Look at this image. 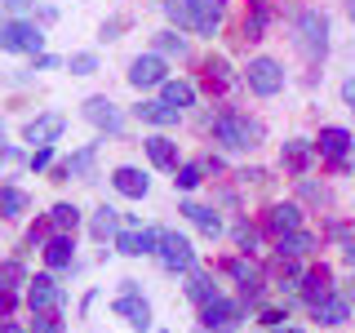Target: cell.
Instances as JSON below:
<instances>
[{
  "label": "cell",
  "mask_w": 355,
  "mask_h": 333,
  "mask_svg": "<svg viewBox=\"0 0 355 333\" xmlns=\"http://www.w3.org/2000/svg\"><path fill=\"white\" fill-rule=\"evenodd\" d=\"M164 14L178 22V31H196V36H214L227 18L222 0H164Z\"/></svg>",
  "instance_id": "1"
},
{
  "label": "cell",
  "mask_w": 355,
  "mask_h": 333,
  "mask_svg": "<svg viewBox=\"0 0 355 333\" xmlns=\"http://www.w3.org/2000/svg\"><path fill=\"white\" fill-rule=\"evenodd\" d=\"M214 138L227 151H253L262 142V125L249 120V116H240V111H222V116L214 120Z\"/></svg>",
  "instance_id": "2"
},
{
  "label": "cell",
  "mask_w": 355,
  "mask_h": 333,
  "mask_svg": "<svg viewBox=\"0 0 355 333\" xmlns=\"http://www.w3.org/2000/svg\"><path fill=\"white\" fill-rule=\"evenodd\" d=\"M293 44L306 62H320L329 53V18L320 9H302L297 14V27H293Z\"/></svg>",
  "instance_id": "3"
},
{
  "label": "cell",
  "mask_w": 355,
  "mask_h": 333,
  "mask_svg": "<svg viewBox=\"0 0 355 333\" xmlns=\"http://www.w3.org/2000/svg\"><path fill=\"white\" fill-rule=\"evenodd\" d=\"M0 49H5V53H31V58H40V49H44V31L36 27V22L9 18L5 27H0Z\"/></svg>",
  "instance_id": "4"
},
{
  "label": "cell",
  "mask_w": 355,
  "mask_h": 333,
  "mask_svg": "<svg viewBox=\"0 0 355 333\" xmlns=\"http://www.w3.org/2000/svg\"><path fill=\"white\" fill-rule=\"evenodd\" d=\"M244 80H249L253 94H262V98H275L284 89V67L275 62V58H253L249 67H244Z\"/></svg>",
  "instance_id": "5"
},
{
  "label": "cell",
  "mask_w": 355,
  "mask_h": 333,
  "mask_svg": "<svg viewBox=\"0 0 355 333\" xmlns=\"http://www.w3.org/2000/svg\"><path fill=\"white\" fill-rule=\"evenodd\" d=\"M27 307H31V316H58L67 307V293L53 284V275H36L27 289Z\"/></svg>",
  "instance_id": "6"
},
{
  "label": "cell",
  "mask_w": 355,
  "mask_h": 333,
  "mask_svg": "<svg viewBox=\"0 0 355 333\" xmlns=\"http://www.w3.org/2000/svg\"><path fill=\"white\" fill-rule=\"evenodd\" d=\"M244 320V311H240V302H231V298H214V302H205L200 307V325L205 329H214V333H231Z\"/></svg>",
  "instance_id": "7"
},
{
  "label": "cell",
  "mask_w": 355,
  "mask_h": 333,
  "mask_svg": "<svg viewBox=\"0 0 355 333\" xmlns=\"http://www.w3.org/2000/svg\"><path fill=\"white\" fill-rule=\"evenodd\" d=\"M111 311H116L120 320H129L133 329H147L151 325V307H147V298L138 293V280H125V293L111 302Z\"/></svg>",
  "instance_id": "8"
},
{
  "label": "cell",
  "mask_w": 355,
  "mask_h": 333,
  "mask_svg": "<svg viewBox=\"0 0 355 333\" xmlns=\"http://www.w3.org/2000/svg\"><path fill=\"white\" fill-rule=\"evenodd\" d=\"M169 80V67H164L160 53H138V58L129 62V85L133 89H155Z\"/></svg>",
  "instance_id": "9"
},
{
  "label": "cell",
  "mask_w": 355,
  "mask_h": 333,
  "mask_svg": "<svg viewBox=\"0 0 355 333\" xmlns=\"http://www.w3.org/2000/svg\"><path fill=\"white\" fill-rule=\"evenodd\" d=\"M160 262L169 266V271H196V249L187 236H178V231H164L160 236Z\"/></svg>",
  "instance_id": "10"
},
{
  "label": "cell",
  "mask_w": 355,
  "mask_h": 333,
  "mask_svg": "<svg viewBox=\"0 0 355 333\" xmlns=\"http://www.w3.org/2000/svg\"><path fill=\"white\" fill-rule=\"evenodd\" d=\"M160 236L164 231H155V227H142V231H120L116 236V249L125 253V258H142V253H160Z\"/></svg>",
  "instance_id": "11"
},
{
  "label": "cell",
  "mask_w": 355,
  "mask_h": 333,
  "mask_svg": "<svg viewBox=\"0 0 355 333\" xmlns=\"http://www.w3.org/2000/svg\"><path fill=\"white\" fill-rule=\"evenodd\" d=\"M85 120H89V125H98L103 133H120V129H125V116H120V107L111 103V98H103V94L85 103Z\"/></svg>",
  "instance_id": "12"
},
{
  "label": "cell",
  "mask_w": 355,
  "mask_h": 333,
  "mask_svg": "<svg viewBox=\"0 0 355 333\" xmlns=\"http://www.w3.org/2000/svg\"><path fill=\"white\" fill-rule=\"evenodd\" d=\"M62 129H67V116H62V111H49V116H36V120L27 125V142H31V147H53Z\"/></svg>",
  "instance_id": "13"
},
{
  "label": "cell",
  "mask_w": 355,
  "mask_h": 333,
  "mask_svg": "<svg viewBox=\"0 0 355 333\" xmlns=\"http://www.w3.org/2000/svg\"><path fill=\"white\" fill-rule=\"evenodd\" d=\"M227 271H231V280L240 284V293L249 298V302H258L262 298V289H266V280H262V271L253 262H244V258H236V262H227Z\"/></svg>",
  "instance_id": "14"
},
{
  "label": "cell",
  "mask_w": 355,
  "mask_h": 333,
  "mask_svg": "<svg viewBox=\"0 0 355 333\" xmlns=\"http://www.w3.org/2000/svg\"><path fill=\"white\" fill-rule=\"evenodd\" d=\"M142 147H147V160L155 164V169H169V173L182 169V164H178V142H173V138H164V133H151Z\"/></svg>",
  "instance_id": "15"
},
{
  "label": "cell",
  "mask_w": 355,
  "mask_h": 333,
  "mask_svg": "<svg viewBox=\"0 0 355 333\" xmlns=\"http://www.w3.org/2000/svg\"><path fill=\"white\" fill-rule=\"evenodd\" d=\"M266 231H275V236L302 231V209H297L293 200H284V205H271V209H266Z\"/></svg>",
  "instance_id": "16"
},
{
  "label": "cell",
  "mask_w": 355,
  "mask_h": 333,
  "mask_svg": "<svg viewBox=\"0 0 355 333\" xmlns=\"http://www.w3.org/2000/svg\"><path fill=\"white\" fill-rule=\"evenodd\" d=\"M111 187H116L120 196H129V200H142V196L151 191L147 173H142V169H133V164H120V169L111 173Z\"/></svg>",
  "instance_id": "17"
},
{
  "label": "cell",
  "mask_w": 355,
  "mask_h": 333,
  "mask_svg": "<svg viewBox=\"0 0 355 333\" xmlns=\"http://www.w3.org/2000/svg\"><path fill=\"white\" fill-rule=\"evenodd\" d=\"M280 160H284V169H288V173H306V169H311V160H315V142H306V138H288V142H284V151H280Z\"/></svg>",
  "instance_id": "18"
},
{
  "label": "cell",
  "mask_w": 355,
  "mask_h": 333,
  "mask_svg": "<svg viewBox=\"0 0 355 333\" xmlns=\"http://www.w3.org/2000/svg\"><path fill=\"white\" fill-rule=\"evenodd\" d=\"M315 320L320 325H329V329H338V325H347V316H351V298H338V293H329V298H320L315 307Z\"/></svg>",
  "instance_id": "19"
},
{
  "label": "cell",
  "mask_w": 355,
  "mask_h": 333,
  "mask_svg": "<svg viewBox=\"0 0 355 333\" xmlns=\"http://www.w3.org/2000/svg\"><path fill=\"white\" fill-rule=\"evenodd\" d=\"M315 244L320 240L311 236V231H288V236L275 240V258H302V253H311Z\"/></svg>",
  "instance_id": "20"
},
{
  "label": "cell",
  "mask_w": 355,
  "mask_h": 333,
  "mask_svg": "<svg viewBox=\"0 0 355 333\" xmlns=\"http://www.w3.org/2000/svg\"><path fill=\"white\" fill-rule=\"evenodd\" d=\"M178 214H187V218H191V222H196L200 231H205L209 240H218V236H222V218L214 214V209H205V205H191V200H182V209H178Z\"/></svg>",
  "instance_id": "21"
},
{
  "label": "cell",
  "mask_w": 355,
  "mask_h": 333,
  "mask_svg": "<svg viewBox=\"0 0 355 333\" xmlns=\"http://www.w3.org/2000/svg\"><path fill=\"white\" fill-rule=\"evenodd\" d=\"M44 262H49L53 271L71 266V262H76V240H71V236H58V231H53V240L44 244Z\"/></svg>",
  "instance_id": "22"
},
{
  "label": "cell",
  "mask_w": 355,
  "mask_h": 333,
  "mask_svg": "<svg viewBox=\"0 0 355 333\" xmlns=\"http://www.w3.org/2000/svg\"><path fill=\"white\" fill-rule=\"evenodd\" d=\"M355 147V138H351V133L347 129H320V155H329V160H342V155H347Z\"/></svg>",
  "instance_id": "23"
},
{
  "label": "cell",
  "mask_w": 355,
  "mask_h": 333,
  "mask_svg": "<svg viewBox=\"0 0 355 333\" xmlns=\"http://www.w3.org/2000/svg\"><path fill=\"white\" fill-rule=\"evenodd\" d=\"M133 116H138V120H147V125L169 129V125H178V116H182V111L169 107V103H138V107H133Z\"/></svg>",
  "instance_id": "24"
},
{
  "label": "cell",
  "mask_w": 355,
  "mask_h": 333,
  "mask_svg": "<svg viewBox=\"0 0 355 333\" xmlns=\"http://www.w3.org/2000/svg\"><path fill=\"white\" fill-rule=\"evenodd\" d=\"M333 293V275H329V266H315V271H306L302 275V298L311 307L320 302V298H329Z\"/></svg>",
  "instance_id": "25"
},
{
  "label": "cell",
  "mask_w": 355,
  "mask_h": 333,
  "mask_svg": "<svg viewBox=\"0 0 355 333\" xmlns=\"http://www.w3.org/2000/svg\"><path fill=\"white\" fill-rule=\"evenodd\" d=\"M187 275H191V280H187V298H191V302L205 307V302H214V298H218V284H214V275H209V271H200V266H196V271H187Z\"/></svg>",
  "instance_id": "26"
},
{
  "label": "cell",
  "mask_w": 355,
  "mask_h": 333,
  "mask_svg": "<svg viewBox=\"0 0 355 333\" xmlns=\"http://www.w3.org/2000/svg\"><path fill=\"white\" fill-rule=\"evenodd\" d=\"M120 222H125V218H120L111 205H103V209H94V222H89V231H94V240H107V236L116 240V236H120Z\"/></svg>",
  "instance_id": "27"
},
{
  "label": "cell",
  "mask_w": 355,
  "mask_h": 333,
  "mask_svg": "<svg viewBox=\"0 0 355 333\" xmlns=\"http://www.w3.org/2000/svg\"><path fill=\"white\" fill-rule=\"evenodd\" d=\"M94 155H98V142H89V147H80L67 164H58V173L62 178H89L94 173Z\"/></svg>",
  "instance_id": "28"
},
{
  "label": "cell",
  "mask_w": 355,
  "mask_h": 333,
  "mask_svg": "<svg viewBox=\"0 0 355 333\" xmlns=\"http://www.w3.org/2000/svg\"><path fill=\"white\" fill-rule=\"evenodd\" d=\"M49 222H53V231H58V236H76V227H80V209L62 200V205L49 209Z\"/></svg>",
  "instance_id": "29"
},
{
  "label": "cell",
  "mask_w": 355,
  "mask_h": 333,
  "mask_svg": "<svg viewBox=\"0 0 355 333\" xmlns=\"http://www.w3.org/2000/svg\"><path fill=\"white\" fill-rule=\"evenodd\" d=\"M266 22H271V9H266V0H249V14H244V36H249V40H262Z\"/></svg>",
  "instance_id": "30"
},
{
  "label": "cell",
  "mask_w": 355,
  "mask_h": 333,
  "mask_svg": "<svg viewBox=\"0 0 355 333\" xmlns=\"http://www.w3.org/2000/svg\"><path fill=\"white\" fill-rule=\"evenodd\" d=\"M160 103H169V107L182 111V107L196 103V89L187 85V80H164V85H160Z\"/></svg>",
  "instance_id": "31"
},
{
  "label": "cell",
  "mask_w": 355,
  "mask_h": 333,
  "mask_svg": "<svg viewBox=\"0 0 355 333\" xmlns=\"http://www.w3.org/2000/svg\"><path fill=\"white\" fill-rule=\"evenodd\" d=\"M205 80H209V89H227L236 76H231V62L227 58H209L205 62Z\"/></svg>",
  "instance_id": "32"
},
{
  "label": "cell",
  "mask_w": 355,
  "mask_h": 333,
  "mask_svg": "<svg viewBox=\"0 0 355 333\" xmlns=\"http://www.w3.org/2000/svg\"><path fill=\"white\" fill-rule=\"evenodd\" d=\"M0 209H5V218H22V209H27V196H22L14 182H9L5 191H0Z\"/></svg>",
  "instance_id": "33"
},
{
  "label": "cell",
  "mask_w": 355,
  "mask_h": 333,
  "mask_svg": "<svg viewBox=\"0 0 355 333\" xmlns=\"http://www.w3.org/2000/svg\"><path fill=\"white\" fill-rule=\"evenodd\" d=\"M178 187H182V191H196L200 182H205V164H182V169H178V178H173Z\"/></svg>",
  "instance_id": "34"
},
{
  "label": "cell",
  "mask_w": 355,
  "mask_h": 333,
  "mask_svg": "<svg viewBox=\"0 0 355 333\" xmlns=\"http://www.w3.org/2000/svg\"><path fill=\"white\" fill-rule=\"evenodd\" d=\"M155 49H160V53H178V58H182V53H187V40L178 36V31H155Z\"/></svg>",
  "instance_id": "35"
},
{
  "label": "cell",
  "mask_w": 355,
  "mask_h": 333,
  "mask_svg": "<svg viewBox=\"0 0 355 333\" xmlns=\"http://www.w3.org/2000/svg\"><path fill=\"white\" fill-rule=\"evenodd\" d=\"M67 67H71V76H94L98 71V58H94V53H71Z\"/></svg>",
  "instance_id": "36"
},
{
  "label": "cell",
  "mask_w": 355,
  "mask_h": 333,
  "mask_svg": "<svg viewBox=\"0 0 355 333\" xmlns=\"http://www.w3.org/2000/svg\"><path fill=\"white\" fill-rule=\"evenodd\" d=\"M0 280H5V289H18V284H22V262L9 258L5 266H0Z\"/></svg>",
  "instance_id": "37"
},
{
  "label": "cell",
  "mask_w": 355,
  "mask_h": 333,
  "mask_svg": "<svg viewBox=\"0 0 355 333\" xmlns=\"http://www.w3.org/2000/svg\"><path fill=\"white\" fill-rule=\"evenodd\" d=\"M31 173H44V169H49V164H53V147H36V151H31Z\"/></svg>",
  "instance_id": "38"
},
{
  "label": "cell",
  "mask_w": 355,
  "mask_h": 333,
  "mask_svg": "<svg viewBox=\"0 0 355 333\" xmlns=\"http://www.w3.org/2000/svg\"><path fill=\"white\" fill-rule=\"evenodd\" d=\"M236 240H240V249H244V253L258 249V231H253L249 222H240V227H236Z\"/></svg>",
  "instance_id": "39"
},
{
  "label": "cell",
  "mask_w": 355,
  "mask_h": 333,
  "mask_svg": "<svg viewBox=\"0 0 355 333\" xmlns=\"http://www.w3.org/2000/svg\"><path fill=\"white\" fill-rule=\"evenodd\" d=\"M284 320H288V311H280V307H262V325H266V329H280Z\"/></svg>",
  "instance_id": "40"
},
{
  "label": "cell",
  "mask_w": 355,
  "mask_h": 333,
  "mask_svg": "<svg viewBox=\"0 0 355 333\" xmlns=\"http://www.w3.org/2000/svg\"><path fill=\"white\" fill-rule=\"evenodd\" d=\"M31 333H62V325L53 316H36V325H31Z\"/></svg>",
  "instance_id": "41"
},
{
  "label": "cell",
  "mask_w": 355,
  "mask_h": 333,
  "mask_svg": "<svg viewBox=\"0 0 355 333\" xmlns=\"http://www.w3.org/2000/svg\"><path fill=\"white\" fill-rule=\"evenodd\" d=\"M342 103L355 111V76H351V80H342Z\"/></svg>",
  "instance_id": "42"
},
{
  "label": "cell",
  "mask_w": 355,
  "mask_h": 333,
  "mask_svg": "<svg viewBox=\"0 0 355 333\" xmlns=\"http://www.w3.org/2000/svg\"><path fill=\"white\" fill-rule=\"evenodd\" d=\"M5 5H9V14H27V9L36 5V0H5Z\"/></svg>",
  "instance_id": "43"
},
{
  "label": "cell",
  "mask_w": 355,
  "mask_h": 333,
  "mask_svg": "<svg viewBox=\"0 0 355 333\" xmlns=\"http://www.w3.org/2000/svg\"><path fill=\"white\" fill-rule=\"evenodd\" d=\"M36 67H40V71H53V67H62V62L53 58V53H40V58H36Z\"/></svg>",
  "instance_id": "44"
},
{
  "label": "cell",
  "mask_w": 355,
  "mask_h": 333,
  "mask_svg": "<svg viewBox=\"0 0 355 333\" xmlns=\"http://www.w3.org/2000/svg\"><path fill=\"white\" fill-rule=\"evenodd\" d=\"M116 31H120V22H116V18L103 22V40H116Z\"/></svg>",
  "instance_id": "45"
},
{
  "label": "cell",
  "mask_w": 355,
  "mask_h": 333,
  "mask_svg": "<svg viewBox=\"0 0 355 333\" xmlns=\"http://www.w3.org/2000/svg\"><path fill=\"white\" fill-rule=\"evenodd\" d=\"M0 333H22V325H14V320H5V325H0Z\"/></svg>",
  "instance_id": "46"
},
{
  "label": "cell",
  "mask_w": 355,
  "mask_h": 333,
  "mask_svg": "<svg viewBox=\"0 0 355 333\" xmlns=\"http://www.w3.org/2000/svg\"><path fill=\"white\" fill-rule=\"evenodd\" d=\"M347 14H351V22H355V0H347Z\"/></svg>",
  "instance_id": "47"
},
{
  "label": "cell",
  "mask_w": 355,
  "mask_h": 333,
  "mask_svg": "<svg viewBox=\"0 0 355 333\" xmlns=\"http://www.w3.org/2000/svg\"><path fill=\"white\" fill-rule=\"evenodd\" d=\"M271 333H302V329H284V325H280V329H271Z\"/></svg>",
  "instance_id": "48"
},
{
  "label": "cell",
  "mask_w": 355,
  "mask_h": 333,
  "mask_svg": "<svg viewBox=\"0 0 355 333\" xmlns=\"http://www.w3.org/2000/svg\"><path fill=\"white\" fill-rule=\"evenodd\" d=\"M347 298H351V302H355V280H351V293H347Z\"/></svg>",
  "instance_id": "49"
}]
</instances>
